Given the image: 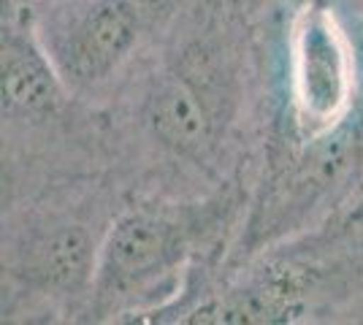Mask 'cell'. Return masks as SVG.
Wrapping results in <instances>:
<instances>
[{"label":"cell","mask_w":363,"mask_h":325,"mask_svg":"<svg viewBox=\"0 0 363 325\" xmlns=\"http://www.w3.org/2000/svg\"><path fill=\"white\" fill-rule=\"evenodd\" d=\"M104 239V236H101ZM101 239L74 219H49L16 241L11 249V274L55 295L90 293Z\"/></svg>","instance_id":"277c9868"},{"label":"cell","mask_w":363,"mask_h":325,"mask_svg":"<svg viewBox=\"0 0 363 325\" xmlns=\"http://www.w3.org/2000/svg\"><path fill=\"white\" fill-rule=\"evenodd\" d=\"M71 95L44 52L33 22L3 25V114L33 120L55 114Z\"/></svg>","instance_id":"8992f818"},{"label":"cell","mask_w":363,"mask_h":325,"mask_svg":"<svg viewBox=\"0 0 363 325\" xmlns=\"http://www.w3.org/2000/svg\"><path fill=\"white\" fill-rule=\"evenodd\" d=\"M33 28L65 87L90 93L130 62L144 14L136 0H49Z\"/></svg>","instance_id":"7a4b0ae2"},{"label":"cell","mask_w":363,"mask_h":325,"mask_svg":"<svg viewBox=\"0 0 363 325\" xmlns=\"http://www.w3.org/2000/svg\"><path fill=\"white\" fill-rule=\"evenodd\" d=\"M301 3H325V0H301Z\"/></svg>","instance_id":"52a82bcc"},{"label":"cell","mask_w":363,"mask_h":325,"mask_svg":"<svg viewBox=\"0 0 363 325\" xmlns=\"http://www.w3.org/2000/svg\"><path fill=\"white\" fill-rule=\"evenodd\" d=\"M144 125L163 149L187 160L209 155L217 133L212 101L182 71H168L155 79L141 106Z\"/></svg>","instance_id":"5b68a950"},{"label":"cell","mask_w":363,"mask_h":325,"mask_svg":"<svg viewBox=\"0 0 363 325\" xmlns=\"http://www.w3.org/2000/svg\"><path fill=\"white\" fill-rule=\"evenodd\" d=\"M355 90L352 47L325 3H303L290 35V98L303 133L323 136L347 120Z\"/></svg>","instance_id":"3957f363"},{"label":"cell","mask_w":363,"mask_h":325,"mask_svg":"<svg viewBox=\"0 0 363 325\" xmlns=\"http://www.w3.org/2000/svg\"><path fill=\"white\" fill-rule=\"evenodd\" d=\"M190 236L177 217L160 209L122 212L101 239L92 301L101 314H133L160 304L179 285Z\"/></svg>","instance_id":"6da1fadb"}]
</instances>
